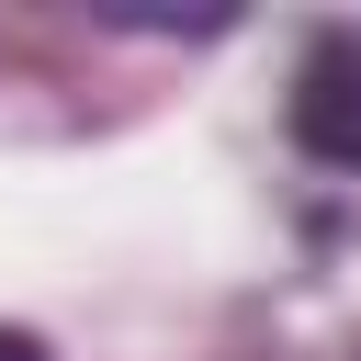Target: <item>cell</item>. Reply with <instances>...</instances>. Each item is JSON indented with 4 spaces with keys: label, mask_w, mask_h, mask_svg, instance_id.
Listing matches in <instances>:
<instances>
[{
    "label": "cell",
    "mask_w": 361,
    "mask_h": 361,
    "mask_svg": "<svg viewBox=\"0 0 361 361\" xmlns=\"http://www.w3.org/2000/svg\"><path fill=\"white\" fill-rule=\"evenodd\" d=\"M293 147L327 158V169H361V45L350 34H327L305 56V79H293Z\"/></svg>",
    "instance_id": "obj_1"
},
{
    "label": "cell",
    "mask_w": 361,
    "mask_h": 361,
    "mask_svg": "<svg viewBox=\"0 0 361 361\" xmlns=\"http://www.w3.org/2000/svg\"><path fill=\"white\" fill-rule=\"evenodd\" d=\"M0 361H45V350H34V338H0Z\"/></svg>",
    "instance_id": "obj_2"
}]
</instances>
